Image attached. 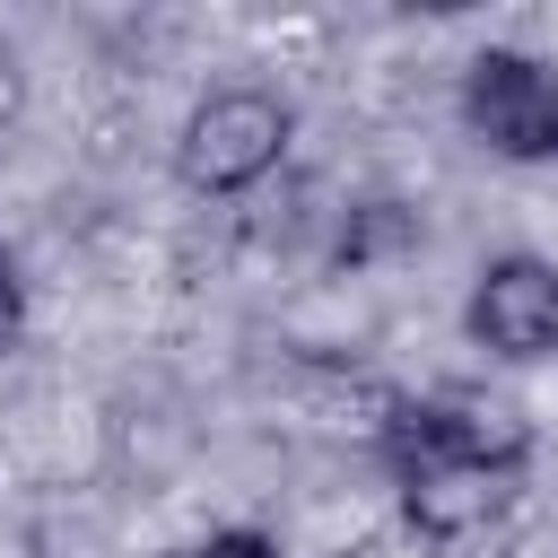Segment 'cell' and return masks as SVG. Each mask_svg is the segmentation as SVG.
Segmentation results:
<instances>
[{
  "instance_id": "1",
  "label": "cell",
  "mask_w": 558,
  "mask_h": 558,
  "mask_svg": "<svg viewBox=\"0 0 558 558\" xmlns=\"http://www.w3.org/2000/svg\"><path fill=\"white\" fill-rule=\"evenodd\" d=\"M532 418L514 401H488L471 384H445L427 401H392L384 418V471L427 480V471H471V480H514L532 462Z\"/></svg>"
},
{
  "instance_id": "2",
  "label": "cell",
  "mask_w": 558,
  "mask_h": 558,
  "mask_svg": "<svg viewBox=\"0 0 558 558\" xmlns=\"http://www.w3.org/2000/svg\"><path fill=\"white\" fill-rule=\"evenodd\" d=\"M288 140H296V105H288L279 87H262V78H235V87H209V96L183 113V131H174V174H183V192L235 201V192H253V183L288 157Z\"/></svg>"
},
{
  "instance_id": "3",
  "label": "cell",
  "mask_w": 558,
  "mask_h": 558,
  "mask_svg": "<svg viewBox=\"0 0 558 558\" xmlns=\"http://www.w3.org/2000/svg\"><path fill=\"white\" fill-rule=\"evenodd\" d=\"M462 131L506 166H558V70L523 44H480L462 61Z\"/></svg>"
},
{
  "instance_id": "4",
  "label": "cell",
  "mask_w": 558,
  "mask_h": 558,
  "mask_svg": "<svg viewBox=\"0 0 558 558\" xmlns=\"http://www.w3.org/2000/svg\"><path fill=\"white\" fill-rule=\"evenodd\" d=\"M462 331H471V349H488L506 366L558 357V262L549 253H488L471 270Z\"/></svg>"
},
{
  "instance_id": "5",
  "label": "cell",
  "mask_w": 558,
  "mask_h": 558,
  "mask_svg": "<svg viewBox=\"0 0 558 558\" xmlns=\"http://www.w3.org/2000/svg\"><path fill=\"white\" fill-rule=\"evenodd\" d=\"M392 488L427 541H462V532L506 514V480H471V471H427V480H392Z\"/></svg>"
},
{
  "instance_id": "6",
  "label": "cell",
  "mask_w": 558,
  "mask_h": 558,
  "mask_svg": "<svg viewBox=\"0 0 558 558\" xmlns=\"http://www.w3.org/2000/svg\"><path fill=\"white\" fill-rule=\"evenodd\" d=\"M192 558H279V541H270V532H253V523H227V532L192 541Z\"/></svg>"
},
{
  "instance_id": "7",
  "label": "cell",
  "mask_w": 558,
  "mask_h": 558,
  "mask_svg": "<svg viewBox=\"0 0 558 558\" xmlns=\"http://www.w3.org/2000/svg\"><path fill=\"white\" fill-rule=\"evenodd\" d=\"M17 113H26V61H17L9 44H0V131H9Z\"/></svg>"
},
{
  "instance_id": "8",
  "label": "cell",
  "mask_w": 558,
  "mask_h": 558,
  "mask_svg": "<svg viewBox=\"0 0 558 558\" xmlns=\"http://www.w3.org/2000/svg\"><path fill=\"white\" fill-rule=\"evenodd\" d=\"M9 323H17V262L0 253V331H9Z\"/></svg>"
}]
</instances>
